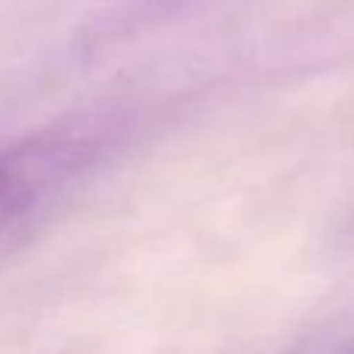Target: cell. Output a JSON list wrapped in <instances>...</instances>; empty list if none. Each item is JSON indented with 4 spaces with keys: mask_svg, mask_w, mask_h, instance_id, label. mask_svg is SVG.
Instances as JSON below:
<instances>
[{
    "mask_svg": "<svg viewBox=\"0 0 354 354\" xmlns=\"http://www.w3.org/2000/svg\"><path fill=\"white\" fill-rule=\"evenodd\" d=\"M118 143L115 118L59 122L0 147V236L19 230L97 171Z\"/></svg>",
    "mask_w": 354,
    "mask_h": 354,
    "instance_id": "1",
    "label": "cell"
}]
</instances>
